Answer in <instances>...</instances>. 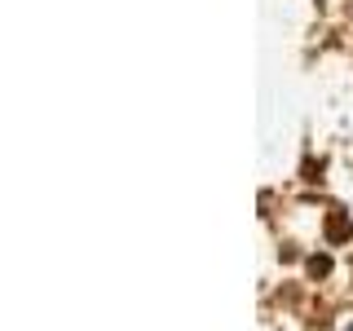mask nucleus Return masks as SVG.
<instances>
[{
  "label": "nucleus",
  "mask_w": 353,
  "mask_h": 331,
  "mask_svg": "<svg viewBox=\"0 0 353 331\" xmlns=\"http://www.w3.org/2000/svg\"><path fill=\"white\" fill-rule=\"evenodd\" d=\"M349 331H353V327H349Z\"/></svg>",
  "instance_id": "f257e3e1"
}]
</instances>
